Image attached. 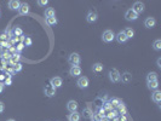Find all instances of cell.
Instances as JSON below:
<instances>
[{"instance_id":"6da1fadb","label":"cell","mask_w":161,"mask_h":121,"mask_svg":"<svg viewBox=\"0 0 161 121\" xmlns=\"http://www.w3.org/2000/svg\"><path fill=\"white\" fill-rule=\"evenodd\" d=\"M120 73H119V70L118 69H110L109 70V74H108V76H109V80L111 83H119L120 81Z\"/></svg>"},{"instance_id":"7a4b0ae2","label":"cell","mask_w":161,"mask_h":121,"mask_svg":"<svg viewBox=\"0 0 161 121\" xmlns=\"http://www.w3.org/2000/svg\"><path fill=\"white\" fill-rule=\"evenodd\" d=\"M80 61H81V58H80V55L76 53V52L70 53L69 57H68V62H69V64H71V66H79Z\"/></svg>"},{"instance_id":"3957f363","label":"cell","mask_w":161,"mask_h":121,"mask_svg":"<svg viewBox=\"0 0 161 121\" xmlns=\"http://www.w3.org/2000/svg\"><path fill=\"white\" fill-rule=\"evenodd\" d=\"M114 39H115V34H114V31H113V30L108 29V30H106L102 34V40L104 43H111Z\"/></svg>"},{"instance_id":"277c9868","label":"cell","mask_w":161,"mask_h":121,"mask_svg":"<svg viewBox=\"0 0 161 121\" xmlns=\"http://www.w3.org/2000/svg\"><path fill=\"white\" fill-rule=\"evenodd\" d=\"M88 84H90V81H88V78H86V76H80L78 79V81H76L78 87L81 88V90H84V88H87L88 87Z\"/></svg>"},{"instance_id":"5b68a950","label":"cell","mask_w":161,"mask_h":121,"mask_svg":"<svg viewBox=\"0 0 161 121\" xmlns=\"http://www.w3.org/2000/svg\"><path fill=\"white\" fill-rule=\"evenodd\" d=\"M125 18L127 21H136L137 18H138V15H137L132 9H128L125 12Z\"/></svg>"},{"instance_id":"8992f818","label":"cell","mask_w":161,"mask_h":121,"mask_svg":"<svg viewBox=\"0 0 161 121\" xmlns=\"http://www.w3.org/2000/svg\"><path fill=\"white\" fill-rule=\"evenodd\" d=\"M120 81H123L126 85L132 83V74H131V73H128V71H125L123 75H120Z\"/></svg>"},{"instance_id":"52a82bcc","label":"cell","mask_w":161,"mask_h":121,"mask_svg":"<svg viewBox=\"0 0 161 121\" xmlns=\"http://www.w3.org/2000/svg\"><path fill=\"white\" fill-rule=\"evenodd\" d=\"M132 10L137 13V15H139V13H142L143 11H144V4L142 3V1H136L134 4H133V7H132Z\"/></svg>"},{"instance_id":"ba28073f","label":"cell","mask_w":161,"mask_h":121,"mask_svg":"<svg viewBox=\"0 0 161 121\" xmlns=\"http://www.w3.org/2000/svg\"><path fill=\"white\" fill-rule=\"evenodd\" d=\"M69 74L71 76H74V78L81 75V68H80L79 66H71L70 69H69Z\"/></svg>"},{"instance_id":"9c48e42d","label":"cell","mask_w":161,"mask_h":121,"mask_svg":"<svg viewBox=\"0 0 161 121\" xmlns=\"http://www.w3.org/2000/svg\"><path fill=\"white\" fill-rule=\"evenodd\" d=\"M62 84H63V80H62V78H60V76H55V78H52V79L50 80V85H52L55 88L61 87Z\"/></svg>"},{"instance_id":"30bf717a","label":"cell","mask_w":161,"mask_h":121,"mask_svg":"<svg viewBox=\"0 0 161 121\" xmlns=\"http://www.w3.org/2000/svg\"><path fill=\"white\" fill-rule=\"evenodd\" d=\"M44 92L47 97H53L56 94V88L52 85H46L45 88H44Z\"/></svg>"},{"instance_id":"8fae6325","label":"cell","mask_w":161,"mask_h":121,"mask_svg":"<svg viewBox=\"0 0 161 121\" xmlns=\"http://www.w3.org/2000/svg\"><path fill=\"white\" fill-rule=\"evenodd\" d=\"M97 18H98L97 12H96V11H88V13H87V16H86V20H87L88 23L96 22V21H97Z\"/></svg>"},{"instance_id":"7c38bea8","label":"cell","mask_w":161,"mask_h":121,"mask_svg":"<svg viewBox=\"0 0 161 121\" xmlns=\"http://www.w3.org/2000/svg\"><path fill=\"white\" fill-rule=\"evenodd\" d=\"M18 12H20V15H22V16L28 15V13H29V5H28L27 3H22V4L20 5Z\"/></svg>"},{"instance_id":"4fadbf2b","label":"cell","mask_w":161,"mask_h":121,"mask_svg":"<svg viewBox=\"0 0 161 121\" xmlns=\"http://www.w3.org/2000/svg\"><path fill=\"white\" fill-rule=\"evenodd\" d=\"M155 24H156V21L154 17H148L146 21H144V26H146L147 28H154L155 27Z\"/></svg>"},{"instance_id":"5bb4252c","label":"cell","mask_w":161,"mask_h":121,"mask_svg":"<svg viewBox=\"0 0 161 121\" xmlns=\"http://www.w3.org/2000/svg\"><path fill=\"white\" fill-rule=\"evenodd\" d=\"M115 39H116V41L119 44H125L127 41V36L124 34V31H120V33H118V35H115Z\"/></svg>"},{"instance_id":"9a60e30c","label":"cell","mask_w":161,"mask_h":121,"mask_svg":"<svg viewBox=\"0 0 161 121\" xmlns=\"http://www.w3.org/2000/svg\"><path fill=\"white\" fill-rule=\"evenodd\" d=\"M67 109L70 111V113H74L78 110V103L75 101H69L67 103Z\"/></svg>"},{"instance_id":"2e32d148","label":"cell","mask_w":161,"mask_h":121,"mask_svg":"<svg viewBox=\"0 0 161 121\" xmlns=\"http://www.w3.org/2000/svg\"><path fill=\"white\" fill-rule=\"evenodd\" d=\"M151 99H153V102H155V103H160L161 102V91L160 90H155L154 93L151 94Z\"/></svg>"},{"instance_id":"e0dca14e","label":"cell","mask_w":161,"mask_h":121,"mask_svg":"<svg viewBox=\"0 0 161 121\" xmlns=\"http://www.w3.org/2000/svg\"><path fill=\"white\" fill-rule=\"evenodd\" d=\"M80 119H81V115H80L78 111L70 113L68 115V121H80Z\"/></svg>"},{"instance_id":"ac0fdd59","label":"cell","mask_w":161,"mask_h":121,"mask_svg":"<svg viewBox=\"0 0 161 121\" xmlns=\"http://www.w3.org/2000/svg\"><path fill=\"white\" fill-rule=\"evenodd\" d=\"M20 5H21V3L17 1V0H10L9 1V9L10 10H18Z\"/></svg>"},{"instance_id":"d6986e66","label":"cell","mask_w":161,"mask_h":121,"mask_svg":"<svg viewBox=\"0 0 161 121\" xmlns=\"http://www.w3.org/2000/svg\"><path fill=\"white\" fill-rule=\"evenodd\" d=\"M56 16V12H55V9H52V7H47V9L45 10V17L49 18V17H55Z\"/></svg>"},{"instance_id":"ffe728a7","label":"cell","mask_w":161,"mask_h":121,"mask_svg":"<svg viewBox=\"0 0 161 121\" xmlns=\"http://www.w3.org/2000/svg\"><path fill=\"white\" fill-rule=\"evenodd\" d=\"M148 84V88L149 90H158L159 88V81L158 80H154V81H150V83H147Z\"/></svg>"},{"instance_id":"44dd1931","label":"cell","mask_w":161,"mask_h":121,"mask_svg":"<svg viewBox=\"0 0 161 121\" xmlns=\"http://www.w3.org/2000/svg\"><path fill=\"white\" fill-rule=\"evenodd\" d=\"M20 59H21V55L20 53H15V55H12V57L10 58V63L15 66L16 63L20 62Z\"/></svg>"},{"instance_id":"7402d4cb","label":"cell","mask_w":161,"mask_h":121,"mask_svg":"<svg viewBox=\"0 0 161 121\" xmlns=\"http://www.w3.org/2000/svg\"><path fill=\"white\" fill-rule=\"evenodd\" d=\"M45 23L47 24V26H56V24H57V18H56V17L45 18Z\"/></svg>"},{"instance_id":"603a6c76","label":"cell","mask_w":161,"mask_h":121,"mask_svg":"<svg viewBox=\"0 0 161 121\" xmlns=\"http://www.w3.org/2000/svg\"><path fill=\"white\" fill-rule=\"evenodd\" d=\"M154 80H158V74L154 71L149 73V74L147 75V83H150V81H154Z\"/></svg>"},{"instance_id":"cb8c5ba5","label":"cell","mask_w":161,"mask_h":121,"mask_svg":"<svg viewBox=\"0 0 161 121\" xmlns=\"http://www.w3.org/2000/svg\"><path fill=\"white\" fill-rule=\"evenodd\" d=\"M92 70L94 73H101L103 70V64L102 63H94L92 66Z\"/></svg>"},{"instance_id":"d4e9b609","label":"cell","mask_w":161,"mask_h":121,"mask_svg":"<svg viewBox=\"0 0 161 121\" xmlns=\"http://www.w3.org/2000/svg\"><path fill=\"white\" fill-rule=\"evenodd\" d=\"M12 33H13V35H15V36H22V34H23V30H22V28H21V27L16 26V27L12 29Z\"/></svg>"},{"instance_id":"484cf974","label":"cell","mask_w":161,"mask_h":121,"mask_svg":"<svg viewBox=\"0 0 161 121\" xmlns=\"http://www.w3.org/2000/svg\"><path fill=\"white\" fill-rule=\"evenodd\" d=\"M124 34L127 36V39H130V38H133L134 36V30L132 28H126L124 30Z\"/></svg>"},{"instance_id":"4316f807","label":"cell","mask_w":161,"mask_h":121,"mask_svg":"<svg viewBox=\"0 0 161 121\" xmlns=\"http://www.w3.org/2000/svg\"><path fill=\"white\" fill-rule=\"evenodd\" d=\"M83 116H84V119H91V116H92L91 109H90V108H85V109L83 110Z\"/></svg>"},{"instance_id":"83f0119b","label":"cell","mask_w":161,"mask_h":121,"mask_svg":"<svg viewBox=\"0 0 161 121\" xmlns=\"http://www.w3.org/2000/svg\"><path fill=\"white\" fill-rule=\"evenodd\" d=\"M153 48H154L155 51H160L161 50V40L160 39H156L154 44H153Z\"/></svg>"},{"instance_id":"f1b7e54d","label":"cell","mask_w":161,"mask_h":121,"mask_svg":"<svg viewBox=\"0 0 161 121\" xmlns=\"http://www.w3.org/2000/svg\"><path fill=\"white\" fill-rule=\"evenodd\" d=\"M120 103H121V101L118 99V98H114V99H111V101H110V104H111V107H113V108H118V106H119Z\"/></svg>"},{"instance_id":"f546056e","label":"cell","mask_w":161,"mask_h":121,"mask_svg":"<svg viewBox=\"0 0 161 121\" xmlns=\"http://www.w3.org/2000/svg\"><path fill=\"white\" fill-rule=\"evenodd\" d=\"M22 68H23V66H22V63H16L15 66H13V71L15 73H17V71H21L22 70Z\"/></svg>"},{"instance_id":"4dcf8cb0","label":"cell","mask_w":161,"mask_h":121,"mask_svg":"<svg viewBox=\"0 0 161 121\" xmlns=\"http://www.w3.org/2000/svg\"><path fill=\"white\" fill-rule=\"evenodd\" d=\"M11 83H12V80H11V75H10V74H6V78H5V83H4V85H6V86H10V85H11Z\"/></svg>"},{"instance_id":"1f68e13d","label":"cell","mask_w":161,"mask_h":121,"mask_svg":"<svg viewBox=\"0 0 161 121\" xmlns=\"http://www.w3.org/2000/svg\"><path fill=\"white\" fill-rule=\"evenodd\" d=\"M118 109H119V111L121 113V114H125V113H126V109H125V106H124V103H123V102L118 106Z\"/></svg>"},{"instance_id":"d6a6232c","label":"cell","mask_w":161,"mask_h":121,"mask_svg":"<svg viewBox=\"0 0 161 121\" xmlns=\"http://www.w3.org/2000/svg\"><path fill=\"white\" fill-rule=\"evenodd\" d=\"M23 41H24V43H23L24 46H30L32 45V39L29 36H24V40H23Z\"/></svg>"},{"instance_id":"836d02e7","label":"cell","mask_w":161,"mask_h":121,"mask_svg":"<svg viewBox=\"0 0 161 121\" xmlns=\"http://www.w3.org/2000/svg\"><path fill=\"white\" fill-rule=\"evenodd\" d=\"M23 48H24V45H23V43H20L17 46H16V51H18V52H21Z\"/></svg>"},{"instance_id":"e575fe53","label":"cell","mask_w":161,"mask_h":121,"mask_svg":"<svg viewBox=\"0 0 161 121\" xmlns=\"http://www.w3.org/2000/svg\"><path fill=\"white\" fill-rule=\"evenodd\" d=\"M47 4H49L47 0H38V5H40V6H46Z\"/></svg>"},{"instance_id":"d590c367","label":"cell","mask_w":161,"mask_h":121,"mask_svg":"<svg viewBox=\"0 0 161 121\" xmlns=\"http://www.w3.org/2000/svg\"><path fill=\"white\" fill-rule=\"evenodd\" d=\"M91 119H92V121H99L102 118L98 115V114H92V116H91Z\"/></svg>"},{"instance_id":"8d00e7d4","label":"cell","mask_w":161,"mask_h":121,"mask_svg":"<svg viewBox=\"0 0 161 121\" xmlns=\"http://www.w3.org/2000/svg\"><path fill=\"white\" fill-rule=\"evenodd\" d=\"M5 110V106H4V103L3 102H0V114H1V113Z\"/></svg>"},{"instance_id":"74e56055","label":"cell","mask_w":161,"mask_h":121,"mask_svg":"<svg viewBox=\"0 0 161 121\" xmlns=\"http://www.w3.org/2000/svg\"><path fill=\"white\" fill-rule=\"evenodd\" d=\"M4 87H5V85H4L3 83H0V93H1V92L4 91Z\"/></svg>"},{"instance_id":"f35d334b","label":"cell","mask_w":161,"mask_h":121,"mask_svg":"<svg viewBox=\"0 0 161 121\" xmlns=\"http://www.w3.org/2000/svg\"><path fill=\"white\" fill-rule=\"evenodd\" d=\"M156 64H158V67H159V68H161V58H158Z\"/></svg>"},{"instance_id":"ab89813d","label":"cell","mask_w":161,"mask_h":121,"mask_svg":"<svg viewBox=\"0 0 161 121\" xmlns=\"http://www.w3.org/2000/svg\"><path fill=\"white\" fill-rule=\"evenodd\" d=\"M120 121H126V118H125V116H121V119H120Z\"/></svg>"},{"instance_id":"60d3db41","label":"cell","mask_w":161,"mask_h":121,"mask_svg":"<svg viewBox=\"0 0 161 121\" xmlns=\"http://www.w3.org/2000/svg\"><path fill=\"white\" fill-rule=\"evenodd\" d=\"M10 51H11V52H16V48H13V47H11V48H10Z\"/></svg>"},{"instance_id":"b9f144b4","label":"cell","mask_w":161,"mask_h":121,"mask_svg":"<svg viewBox=\"0 0 161 121\" xmlns=\"http://www.w3.org/2000/svg\"><path fill=\"white\" fill-rule=\"evenodd\" d=\"M7 121H16V120H13V119H9V120H7Z\"/></svg>"}]
</instances>
